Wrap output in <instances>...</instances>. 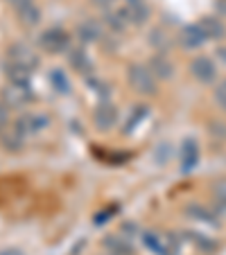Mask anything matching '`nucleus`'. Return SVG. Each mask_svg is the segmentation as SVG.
Masks as SVG:
<instances>
[{"instance_id": "obj_1", "label": "nucleus", "mask_w": 226, "mask_h": 255, "mask_svg": "<svg viewBox=\"0 0 226 255\" xmlns=\"http://www.w3.org/2000/svg\"><path fill=\"white\" fill-rule=\"evenodd\" d=\"M9 63L11 66H18V68H25V70L32 72L39 63V57L27 48V45H11L9 50Z\"/></svg>"}, {"instance_id": "obj_2", "label": "nucleus", "mask_w": 226, "mask_h": 255, "mask_svg": "<svg viewBox=\"0 0 226 255\" xmlns=\"http://www.w3.org/2000/svg\"><path fill=\"white\" fill-rule=\"evenodd\" d=\"M68 45V34L61 29H48L41 36V48H45L48 52H61Z\"/></svg>"}, {"instance_id": "obj_3", "label": "nucleus", "mask_w": 226, "mask_h": 255, "mask_svg": "<svg viewBox=\"0 0 226 255\" xmlns=\"http://www.w3.org/2000/svg\"><path fill=\"white\" fill-rule=\"evenodd\" d=\"M29 97H32V95H29L27 84H11V88H7V93H5L7 104H11V106L25 104Z\"/></svg>"}, {"instance_id": "obj_4", "label": "nucleus", "mask_w": 226, "mask_h": 255, "mask_svg": "<svg viewBox=\"0 0 226 255\" xmlns=\"http://www.w3.org/2000/svg\"><path fill=\"white\" fill-rule=\"evenodd\" d=\"M52 82H57V84H59V88H61V93H66L68 84H66V79H61V72H59V70H54V72H52Z\"/></svg>"}, {"instance_id": "obj_5", "label": "nucleus", "mask_w": 226, "mask_h": 255, "mask_svg": "<svg viewBox=\"0 0 226 255\" xmlns=\"http://www.w3.org/2000/svg\"><path fill=\"white\" fill-rule=\"evenodd\" d=\"M0 255H20V251H16V249H5V251H0Z\"/></svg>"}]
</instances>
